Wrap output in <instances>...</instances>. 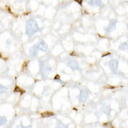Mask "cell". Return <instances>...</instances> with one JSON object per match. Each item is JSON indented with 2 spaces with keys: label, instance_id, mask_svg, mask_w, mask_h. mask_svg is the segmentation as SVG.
<instances>
[{
  "label": "cell",
  "instance_id": "cell-1",
  "mask_svg": "<svg viewBox=\"0 0 128 128\" xmlns=\"http://www.w3.org/2000/svg\"><path fill=\"white\" fill-rule=\"evenodd\" d=\"M38 30V26L36 21L33 19H30L26 22V32L29 36L34 35Z\"/></svg>",
  "mask_w": 128,
  "mask_h": 128
},
{
  "label": "cell",
  "instance_id": "cell-2",
  "mask_svg": "<svg viewBox=\"0 0 128 128\" xmlns=\"http://www.w3.org/2000/svg\"><path fill=\"white\" fill-rule=\"evenodd\" d=\"M109 66L112 72H116L118 70V62L115 60H111L109 63Z\"/></svg>",
  "mask_w": 128,
  "mask_h": 128
},
{
  "label": "cell",
  "instance_id": "cell-3",
  "mask_svg": "<svg viewBox=\"0 0 128 128\" xmlns=\"http://www.w3.org/2000/svg\"><path fill=\"white\" fill-rule=\"evenodd\" d=\"M67 65L72 70H76L79 68V64L76 60H71V61L68 62Z\"/></svg>",
  "mask_w": 128,
  "mask_h": 128
},
{
  "label": "cell",
  "instance_id": "cell-4",
  "mask_svg": "<svg viewBox=\"0 0 128 128\" xmlns=\"http://www.w3.org/2000/svg\"><path fill=\"white\" fill-rule=\"evenodd\" d=\"M87 97H88L87 93H86L84 90H82L81 92H80V96H79V100H80V102H83L86 100Z\"/></svg>",
  "mask_w": 128,
  "mask_h": 128
},
{
  "label": "cell",
  "instance_id": "cell-5",
  "mask_svg": "<svg viewBox=\"0 0 128 128\" xmlns=\"http://www.w3.org/2000/svg\"><path fill=\"white\" fill-rule=\"evenodd\" d=\"M38 48L36 46H34L30 48V53L31 56H36L38 54Z\"/></svg>",
  "mask_w": 128,
  "mask_h": 128
},
{
  "label": "cell",
  "instance_id": "cell-6",
  "mask_svg": "<svg viewBox=\"0 0 128 128\" xmlns=\"http://www.w3.org/2000/svg\"><path fill=\"white\" fill-rule=\"evenodd\" d=\"M38 50H41L42 51H46L48 50V46H47L46 43L44 40H42L38 44Z\"/></svg>",
  "mask_w": 128,
  "mask_h": 128
},
{
  "label": "cell",
  "instance_id": "cell-7",
  "mask_svg": "<svg viewBox=\"0 0 128 128\" xmlns=\"http://www.w3.org/2000/svg\"><path fill=\"white\" fill-rule=\"evenodd\" d=\"M115 26H116V22H111L110 23L109 26L107 27V28H106V30H107V32H112L113 30H114L115 28Z\"/></svg>",
  "mask_w": 128,
  "mask_h": 128
},
{
  "label": "cell",
  "instance_id": "cell-8",
  "mask_svg": "<svg viewBox=\"0 0 128 128\" xmlns=\"http://www.w3.org/2000/svg\"><path fill=\"white\" fill-rule=\"evenodd\" d=\"M88 4L92 6H99L101 4V2L100 1H90Z\"/></svg>",
  "mask_w": 128,
  "mask_h": 128
},
{
  "label": "cell",
  "instance_id": "cell-9",
  "mask_svg": "<svg viewBox=\"0 0 128 128\" xmlns=\"http://www.w3.org/2000/svg\"><path fill=\"white\" fill-rule=\"evenodd\" d=\"M6 122V118L4 116H0V126L4 124Z\"/></svg>",
  "mask_w": 128,
  "mask_h": 128
},
{
  "label": "cell",
  "instance_id": "cell-10",
  "mask_svg": "<svg viewBox=\"0 0 128 128\" xmlns=\"http://www.w3.org/2000/svg\"><path fill=\"white\" fill-rule=\"evenodd\" d=\"M6 91V88L3 86L2 84H0V94L4 93Z\"/></svg>",
  "mask_w": 128,
  "mask_h": 128
},
{
  "label": "cell",
  "instance_id": "cell-11",
  "mask_svg": "<svg viewBox=\"0 0 128 128\" xmlns=\"http://www.w3.org/2000/svg\"><path fill=\"white\" fill-rule=\"evenodd\" d=\"M56 128H68L67 126L64 125L62 123H58L56 125Z\"/></svg>",
  "mask_w": 128,
  "mask_h": 128
},
{
  "label": "cell",
  "instance_id": "cell-12",
  "mask_svg": "<svg viewBox=\"0 0 128 128\" xmlns=\"http://www.w3.org/2000/svg\"><path fill=\"white\" fill-rule=\"evenodd\" d=\"M53 114L51 113V112H46L44 114H42V116H52Z\"/></svg>",
  "mask_w": 128,
  "mask_h": 128
},
{
  "label": "cell",
  "instance_id": "cell-13",
  "mask_svg": "<svg viewBox=\"0 0 128 128\" xmlns=\"http://www.w3.org/2000/svg\"><path fill=\"white\" fill-rule=\"evenodd\" d=\"M22 128H32V127L30 126H26V127H22Z\"/></svg>",
  "mask_w": 128,
  "mask_h": 128
}]
</instances>
